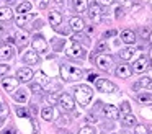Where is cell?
<instances>
[{"label": "cell", "instance_id": "6da1fadb", "mask_svg": "<svg viewBox=\"0 0 152 134\" xmlns=\"http://www.w3.org/2000/svg\"><path fill=\"white\" fill-rule=\"evenodd\" d=\"M83 75V70L77 65H72V64H62L61 65V78L64 82H74V80H79L82 78Z\"/></svg>", "mask_w": 152, "mask_h": 134}, {"label": "cell", "instance_id": "7a4b0ae2", "mask_svg": "<svg viewBox=\"0 0 152 134\" xmlns=\"http://www.w3.org/2000/svg\"><path fill=\"white\" fill-rule=\"evenodd\" d=\"M74 95H75V100L80 103V106H87L93 97V90L90 85L82 83V85H77L74 88Z\"/></svg>", "mask_w": 152, "mask_h": 134}, {"label": "cell", "instance_id": "3957f363", "mask_svg": "<svg viewBox=\"0 0 152 134\" xmlns=\"http://www.w3.org/2000/svg\"><path fill=\"white\" fill-rule=\"evenodd\" d=\"M66 54L69 56V57H74V59H82V57H85V49L80 46L79 41H74V39H70V41L67 42Z\"/></svg>", "mask_w": 152, "mask_h": 134}, {"label": "cell", "instance_id": "277c9868", "mask_svg": "<svg viewBox=\"0 0 152 134\" xmlns=\"http://www.w3.org/2000/svg\"><path fill=\"white\" fill-rule=\"evenodd\" d=\"M95 87H96V90L102 92V93H115V92L118 90V87H116L113 82L106 80V78H96Z\"/></svg>", "mask_w": 152, "mask_h": 134}, {"label": "cell", "instance_id": "5b68a950", "mask_svg": "<svg viewBox=\"0 0 152 134\" xmlns=\"http://www.w3.org/2000/svg\"><path fill=\"white\" fill-rule=\"evenodd\" d=\"M31 48L38 54H44L48 51V41L44 39L43 34H34V38L31 39Z\"/></svg>", "mask_w": 152, "mask_h": 134}, {"label": "cell", "instance_id": "8992f818", "mask_svg": "<svg viewBox=\"0 0 152 134\" xmlns=\"http://www.w3.org/2000/svg\"><path fill=\"white\" fill-rule=\"evenodd\" d=\"M57 105L61 106L62 111H72L74 108H75V100H74L69 93H61L59 100H57Z\"/></svg>", "mask_w": 152, "mask_h": 134}, {"label": "cell", "instance_id": "52a82bcc", "mask_svg": "<svg viewBox=\"0 0 152 134\" xmlns=\"http://www.w3.org/2000/svg\"><path fill=\"white\" fill-rule=\"evenodd\" d=\"M95 64L98 65V69H102V70H110V69H111V64H113V57L103 52V54L96 56Z\"/></svg>", "mask_w": 152, "mask_h": 134}, {"label": "cell", "instance_id": "ba28073f", "mask_svg": "<svg viewBox=\"0 0 152 134\" xmlns=\"http://www.w3.org/2000/svg\"><path fill=\"white\" fill-rule=\"evenodd\" d=\"M18 83H20V80H18L17 77H4L2 78V87H4V90H7L8 93L17 90Z\"/></svg>", "mask_w": 152, "mask_h": 134}, {"label": "cell", "instance_id": "9c48e42d", "mask_svg": "<svg viewBox=\"0 0 152 134\" xmlns=\"http://www.w3.org/2000/svg\"><path fill=\"white\" fill-rule=\"evenodd\" d=\"M87 13H88V16H90V20L92 21H95V23H98L100 20H102V8H100V5L98 3H92V5L87 8Z\"/></svg>", "mask_w": 152, "mask_h": 134}, {"label": "cell", "instance_id": "30bf717a", "mask_svg": "<svg viewBox=\"0 0 152 134\" xmlns=\"http://www.w3.org/2000/svg\"><path fill=\"white\" fill-rule=\"evenodd\" d=\"M33 77H34V74L30 67H21L17 70V78L20 82H25V83H26V82H30Z\"/></svg>", "mask_w": 152, "mask_h": 134}, {"label": "cell", "instance_id": "8fae6325", "mask_svg": "<svg viewBox=\"0 0 152 134\" xmlns=\"http://www.w3.org/2000/svg\"><path fill=\"white\" fill-rule=\"evenodd\" d=\"M23 62L28 65H38V64H41V57L36 51H28L23 56Z\"/></svg>", "mask_w": 152, "mask_h": 134}, {"label": "cell", "instance_id": "7c38bea8", "mask_svg": "<svg viewBox=\"0 0 152 134\" xmlns=\"http://www.w3.org/2000/svg\"><path fill=\"white\" fill-rule=\"evenodd\" d=\"M147 67H149V61H147V57H145V56H142V57L136 59L134 64H132V70L137 72V74H141V72L147 70Z\"/></svg>", "mask_w": 152, "mask_h": 134}, {"label": "cell", "instance_id": "4fadbf2b", "mask_svg": "<svg viewBox=\"0 0 152 134\" xmlns=\"http://www.w3.org/2000/svg\"><path fill=\"white\" fill-rule=\"evenodd\" d=\"M69 26L74 33H79L85 28V23H83V20L80 18V16H72V18L69 20Z\"/></svg>", "mask_w": 152, "mask_h": 134}, {"label": "cell", "instance_id": "5bb4252c", "mask_svg": "<svg viewBox=\"0 0 152 134\" xmlns=\"http://www.w3.org/2000/svg\"><path fill=\"white\" fill-rule=\"evenodd\" d=\"M132 75V67H129L128 64H119L116 67V77L119 78H128Z\"/></svg>", "mask_w": 152, "mask_h": 134}, {"label": "cell", "instance_id": "9a60e30c", "mask_svg": "<svg viewBox=\"0 0 152 134\" xmlns=\"http://www.w3.org/2000/svg\"><path fill=\"white\" fill-rule=\"evenodd\" d=\"M102 111H103V114H105L106 118H110V119H116V118H119V110L116 106H113V105H105Z\"/></svg>", "mask_w": 152, "mask_h": 134}, {"label": "cell", "instance_id": "2e32d148", "mask_svg": "<svg viewBox=\"0 0 152 134\" xmlns=\"http://www.w3.org/2000/svg\"><path fill=\"white\" fill-rule=\"evenodd\" d=\"M136 39H137V36H136V33L132 31V29H124V31H121V41L126 42V44H134Z\"/></svg>", "mask_w": 152, "mask_h": 134}, {"label": "cell", "instance_id": "e0dca14e", "mask_svg": "<svg viewBox=\"0 0 152 134\" xmlns=\"http://www.w3.org/2000/svg\"><path fill=\"white\" fill-rule=\"evenodd\" d=\"M15 56V49L12 48V46H2L0 48V61H8V59H12Z\"/></svg>", "mask_w": 152, "mask_h": 134}, {"label": "cell", "instance_id": "ac0fdd59", "mask_svg": "<svg viewBox=\"0 0 152 134\" xmlns=\"http://www.w3.org/2000/svg\"><path fill=\"white\" fill-rule=\"evenodd\" d=\"M49 23L53 25V28H57L59 25H62V15L57 10H51L49 12Z\"/></svg>", "mask_w": 152, "mask_h": 134}, {"label": "cell", "instance_id": "d6986e66", "mask_svg": "<svg viewBox=\"0 0 152 134\" xmlns=\"http://www.w3.org/2000/svg\"><path fill=\"white\" fill-rule=\"evenodd\" d=\"M33 18H34V15L30 13V12L28 13H18V15L15 16V23H17L18 26H25L30 20H33Z\"/></svg>", "mask_w": 152, "mask_h": 134}, {"label": "cell", "instance_id": "ffe728a7", "mask_svg": "<svg viewBox=\"0 0 152 134\" xmlns=\"http://www.w3.org/2000/svg\"><path fill=\"white\" fill-rule=\"evenodd\" d=\"M15 42H17V46L20 49H23L25 46L28 44V34H26V33H23V31L17 33V34H15Z\"/></svg>", "mask_w": 152, "mask_h": 134}, {"label": "cell", "instance_id": "44dd1931", "mask_svg": "<svg viewBox=\"0 0 152 134\" xmlns=\"http://www.w3.org/2000/svg\"><path fill=\"white\" fill-rule=\"evenodd\" d=\"M41 116H43L44 121H54V118H56V113H54V108L51 106H46L41 110Z\"/></svg>", "mask_w": 152, "mask_h": 134}, {"label": "cell", "instance_id": "7402d4cb", "mask_svg": "<svg viewBox=\"0 0 152 134\" xmlns=\"http://www.w3.org/2000/svg\"><path fill=\"white\" fill-rule=\"evenodd\" d=\"M72 5H74V8H75L77 13H85L87 8H88L87 0H72Z\"/></svg>", "mask_w": 152, "mask_h": 134}, {"label": "cell", "instance_id": "603a6c76", "mask_svg": "<svg viewBox=\"0 0 152 134\" xmlns=\"http://www.w3.org/2000/svg\"><path fill=\"white\" fill-rule=\"evenodd\" d=\"M121 123L123 126H136V116L132 113H126V114H121Z\"/></svg>", "mask_w": 152, "mask_h": 134}, {"label": "cell", "instance_id": "cb8c5ba5", "mask_svg": "<svg viewBox=\"0 0 152 134\" xmlns=\"http://www.w3.org/2000/svg\"><path fill=\"white\" fill-rule=\"evenodd\" d=\"M13 100L15 101H18V103H26L28 101V93L25 90H15L13 92Z\"/></svg>", "mask_w": 152, "mask_h": 134}, {"label": "cell", "instance_id": "d4e9b609", "mask_svg": "<svg viewBox=\"0 0 152 134\" xmlns=\"http://www.w3.org/2000/svg\"><path fill=\"white\" fill-rule=\"evenodd\" d=\"M12 16H13V12H12L10 7L0 8V21H8V20H12Z\"/></svg>", "mask_w": 152, "mask_h": 134}, {"label": "cell", "instance_id": "484cf974", "mask_svg": "<svg viewBox=\"0 0 152 134\" xmlns=\"http://www.w3.org/2000/svg\"><path fill=\"white\" fill-rule=\"evenodd\" d=\"M34 77H36V82L41 85V87H44V85L49 83V77H48V75L44 74L43 70H38L36 74H34Z\"/></svg>", "mask_w": 152, "mask_h": 134}, {"label": "cell", "instance_id": "4316f807", "mask_svg": "<svg viewBox=\"0 0 152 134\" xmlns=\"http://www.w3.org/2000/svg\"><path fill=\"white\" fill-rule=\"evenodd\" d=\"M132 56H134V49L132 48H124L119 51V57L124 59V61H129V59H132Z\"/></svg>", "mask_w": 152, "mask_h": 134}, {"label": "cell", "instance_id": "83f0119b", "mask_svg": "<svg viewBox=\"0 0 152 134\" xmlns=\"http://www.w3.org/2000/svg\"><path fill=\"white\" fill-rule=\"evenodd\" d=\"M137 101L141 105H152V95L151 93H139Z\"/></svg>", "mask_w": 152, "mask_h": 134}, {"label": "cell", "instance_id": "f1b7e54d", "mask_svg": "<svg viewBox=\"0 0 152 134\" xmlns=\"http://www.w3.org/2000/svg\"><path fill=\"white\" fill-rule=\"evenodd\" d=\"M136 87H142V88H145V90H152V78L142 77L141 80L137 82V85H136Z\"/></svg>", "mask_w": 152, "mask_h": 134}, {"label": "cell", "instance_id": "f546056e", "mask_svg": "<svg viewBox=\"0 0 152 134\" xmlns=\"http://www.w3.org/2000/svg\"><path fill=\"white\" fill-rule=\"evenodd\" d=\"M30 10H31V3L26 2V0H25V2H21L20 5L17 7V12L18 13H28Z\"/></svg>", "mask_w": 152, "mask_h": 134}, {"label": "cell", "instance_id": "4dcf8cb0", "mask_svg": "<svg viewBox=\"0 0 152 134\" xmlns=\"http://www.w3.org/2000/svg\"><path fill=\"white\" fill-rule=\"evenodd\" d=\"M98 54H103V52L108 51V42L105 41V38L102 39V41H98V44H96V49H95Z\"/></svg>", "mask_w": 152, "mask_h": 134}, {"label": "cell", "instance_id": "1f68e13d", "mask_svg": "<svg viewBox=\"0 0 152 134\" xmlns=\"http://www.w3.org/2000/svg\"><path fill=\"white\" fill-rule=\"evenodd\" d=\"M57 100H59V93H56V92H54V93L46 95V101L51 105V106H54V105L57 103Z\"/></svg>", "mask_w": 152, "mask_h": 134}, {"label": "cell", "instance_id": "d6a6232c", "mask_svg": "<svg viewBox=\"0 0 152 134\" xmlns=\"http://www.w3.org/2000/svg\"><path fill=\"white\" fill-rule=\"evenodd\" d=\"M151 28L149 26H141L139 28V34H141V38L142 39H149V36H151Z\"/></svg>", "mask_w": 152, "mask_h": 134}, {"label": "cell", "instance_id": "836d02e7", "mask_svg": "<svg viewBox=\"0 0 152 134\" xmlns=\"http://www.w3.org/2000/svg\"><path fill=\"white\" fill-rule=\"evenodd\" d=\"M7 114H8V108L5 105H0V124H4V121L7 119Z\"/></svg>", "mask_w": 152, "mask_h": 134}, {"label": "cell", "instance_id": "e575fe53", "mask_svg": "<svg viewBox=\"0 0 152 134\" xmlns=\"http://www.w3.org/2000/svg\"><path fill=\"white\" fill-rule=\"evenodd\" d=\"M79 134H96V131L93 126H83L82 129L79 131Z\"/></svg>", "mask_w": 152, "mask_h": 134}, {"label": "cell", "instance_id": "d590c367", "mask_svg": "<svg viewBox=\"0 0 152 134\" xmlns=\"http://www.w3.org/2000/svg\"><path fill=\"white\" fill-rule=\"evenodd\" d=\"M17 114L20 118H31L30 116V111H28L26 108H17Z\"/></svg>", "mask_w": 152, "mask_h": 134}, {"label": "cell", "instance_id": "8d00e7d4", "mask_svg": "<svg viewBox=\"0 0 152 134\" xmlns=\"http://www.w3.org/2000/svg\"><path fill=\"white\" fill-rule=\"evenodd\" d=\"M30 92H31V93L36 95V93H41L43 90H41V85L36 82V83H31V85H30Z\"/></svg>", "mask_w": 152, "mask_h": 134}, {"label": "cell", "instance_id": "74e56055", "mask_svg": "<svg viewBox=\"0 0 152 134\" xmlns=\"http://www.w3.org/2000/svg\"><path fill=\"white\" fill-rule=\"evenodd\" d=\"M126 113H131V105H129L128 101L121 103V114H126Z\"/></svg>", "mask_w": 152, "mask_h": 134}, {"label": "cell", "instance_id": "f35d334b", "mask_svg": "<svg viewBox=\"0 0 152 134\" xmlns=\"http://www.w3.org/2000/svg\"><path fill=\"white\" fill-rule=\"evenodd\" d=\"M8 70H10V65L8 64H0V77H4L5 74H8Z\"/></svg>", "mask_w": 152, "mask_h": 134}, {"label": "cell", "instance_id": "ab89813d", "mask_svg": "<svg viewBox=\"0 0 152 134\" xmlns=\"http://www.w3.org/2000/svg\"><path fill=\"white\" fill-rule=\"evenodd\" d=\"M36 3H38V8L44 10V8H48V5H49V0H36Z\"/></svg>", "mask_w": 152, "mask_h": 134}, {"label": "cell", "instance_id": "60d3db41", "mask_svg": "<svg viewBox=\"0 0 152 134\" xmlns=\"http://www.w3.org/2000/svg\"><path fill=\"white\" fill-rule=\"evenodd\" d=\"M136 134H147V129L141 124H136Z\"/></svg>", "mask_w": 152, "mask_h": 134}, {"label": "cell", "instance_id": "b9f144b4", "mask_svg": "<svg viewBox=\"0 0 152 134\" xmlns=\"http://www.w3.org/2000/svg\"><path fill=\"white\" fill-rule=\"evenodd\" d=\"M2 134H17V129H15L13 126H10V127H7V129L2 131Z\"/></svg>", "mask_w": 152, "mask_h": 134}, {"label": "cell", "instance_id": "7bdbcfd3", "mask_svg": "<svg viewBox=\"0 0 152 134\" xmlns=\"http://www.w3.org/2000/svg\"><path fill=\"white\" fill-rule=\"evenodd\" d=\"M88 82H95L96 78H98V74H95V72H88Z\"/></svg>", "mask_w": 152, "mask_h": 134}, {"label": "cell", "instance_id": "ee69618b", "mask_svg": "<svg viewBox=\"0 0 152 134\" xmlns=\"http://www.w3.org/2000/svg\"><path fill=\"white\" fill-rule=\"evenodd\" d=\"M113 2H115V0H98V5H102V7H108V5H111Z\"/></svg>", "mask_w": 152, "mask_h": 134}, {"label": "cell", "instance_id": "f6af8a7d", "mask_svg": "<svg viewBox=\"0 0 152 134\" xmlns=\"http://www.w3.org/2000/svg\"><path fill=\"white\" fill-rule=\"evenodd\" d=\"M57 124H59V126H66V124H69V118H61L59 121H57Z\"/></svg>", "mask_w": 152, "mask_h": 134}, {"label": "cell", "instance_id": "bcb514c9", "mask_svg": "<svg viewBox=\"0 0 152 134\" xmlns=\"http://www.w3.org/2000/svg\"><path fill=\"white\" fill-rule=\"evenodd\" d=\"M115 15H116V18H121L123 16V7H118V8L115 10Z\"/></svg>", "mask_w": 152, "mask_h": 134}, {"label": "cell", "instance_id": "7dc6e473", "mask_svg": "<svg viewBox=\"0 0 152 134\" xmlns=\"http://www.w3.org/2000/svg\"><path fill=\"white\" fill-rule=\"evenodd\" d=\"M110 36H116V29H110V31H106L105 34H103V38H110Z\"/></svg>", "mask_w": 152, "mask_h": 134}, {"label": "cell", "instance_id": "c3c4849f", "mask_svg": "<svg viewBox=\"0 0 152 134\" xmlns=\"http://www.w3.org/2000/svg\"><path fill=\"white\" fill-rule=\"evenodd\" d=\"M121 7H131V0H118Z\"/></svg>", "mask_w": 152, "mask_h": 134}, {"label": "cell", "instance_id": "681fc988", "mask_svg": "<svg viewBox=\"0 0 152 134\" xmlns=\"http://www.w3.org/2000/svg\"><path fill=\"white\" fill-rule=\"evenodd\" d=\"M31 123H33V127H34L33 133H34V134H38V133H39V124H36V121H33V119H31Z\"/></svg>", "mask_w": 152, "mask_h": 134}, {"label": "cell", "instance_id": "f907efd6", "mask_svg": "<svg viewBox=\"0 0 152 134\" xmlns=\"http://www.w3.org/2000/svg\"><path fill=\"white\" fill-rule=\"evenodd\" d=\"M87 121H88V123H96V116H93V114H88V116H87Z\"/></svg>", "mask_w": 152, "mask_h": 134}, {"label": "cell", "instance_id": "816d5d0a", "mask_svg": "<svg viewBox=\"0 0 152 134\" xmlns=\"http://www.w3.org/2000/svg\"><path fill=\"white\" fill-rule=\"evenodd\" d=\"M53 2L56 3L57 7H64V5H66V0H53Z\"/></svg>", "mask_w": 152, "mask_h": 134}, {"label": "cell", "instance_id": "f5cc1de1", "mask_svg": "<svg viewBox=\"0 0 152 134\" xmlns=\"http://www.w3.org/2000/svg\"><path fill=\"white\" fill-rule=\"evenodd\" d=\"M41 26H43V21H41V20H36V21L33 23V28H41Z\"/></svg>", "mask_w": 152, "mask_h": 134}, {"label": "cell", "instance_id": "db71d44e", "mask_svg": "<svg viewBox=\"0 0 152 134\" xmlns=\"http://www.w3.org/2000/svg\"><path fill=\"white\" fill-rule=\"evenodd\" d=\"M17 2H18V0H7V7H13V5H17Z\"/></svg>", "mask_w": 152, "mask_h": 134}, {"label": "cell", "instance_id": "11a10c76", "mask_svg": "<svg viewBox=\"0 0 152 134\" xmlns=\"http://www.w3.org/2000/svg\"><path fill=\"white\" fill-rule=\"evenodd\" d=\"M147 134H152V127H147Z\"/></svg>", "mask_w": 152, "mask_h": 134}, {"label": "cell", "instance_id": "9f6ffc18", "mask_svg": "<svg viewBox=\"0 0 152 134\" xmlns=\"http://www.w3.org/2000/svg\"><path fill=\"white\" fill-rule=\"evenodd\" d=\"M149 57H151V61H152V48H151V52H149Z\"/></svg>", "mask_w": 152, "mask_h": 134}, {"label": "cell", "instance_id": "6f0895ef", "mask_svg": "<svg viewBox=\"0 0 152 134\" xmlns=\"http://www.w3.org/2000/svg\"><path fill=\"white\" fill-rule=\"evenodd\" d=\"M149 39H151V42H152V33H151V36H149Z\"/></svg>", "mask_w": 152, "mask_h": 134}, {"label": "cell", "instance_id": "680465c9", "mask_svg": "<svg viewBox=\"0 0 152 134\" xmlns=\"http://www.w3.org/2000/svg\"><path fill=\"white\" fill-rule=\"evenodd\" d=\"M0 31H2V25H0Z\"/></svg>", "mask_w": 152, "mask_h": 134}, {"label": "cell", "instance_id": "91938a15", "mask_svg": "<svg viewBox=\"0 0 152 134\" xmlns=\"http://www.w3.org/2000/svg\"><path fill=\"white\" fill-rule=\"evenodd\" d=\"M124 134H129V133H124Z\"/></svg>", "mask_w": 152, "mask_h": 134}, {"label": "cell", "instance_id": "94428289", "mask_svg": "<svg viewBox=\"0 0 152 134\" xmlns=\"http://www.w3.org/2000/svg\"><path fill=\"white\" fill-rule=\"evenodd\" d=\"M0 105H2V103H0Z\"/></svg>", "mask_w": 152, "mask_h": 134}]
</instances>
